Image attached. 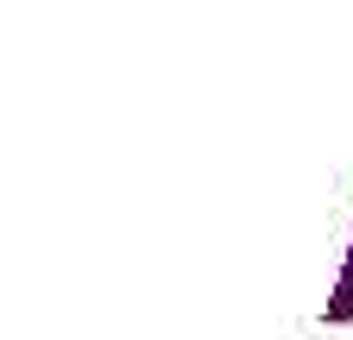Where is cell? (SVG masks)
<instances>
[{
  "label": "cell",
  "mask_w": 353,
  "mask_h": 340,
  "mask_svg": "<svg viewBox=\"0 0 353 340\" xmlns=\"http://www.w3.org/2000/svg\"><path fill=\"white\" fill-rule=\"evenodd\" d=\"M334 315H353V271H347V284H341V303H334Z\"/></svg>",
  "instance_id": "6da1fadb"
}]
</instances>
